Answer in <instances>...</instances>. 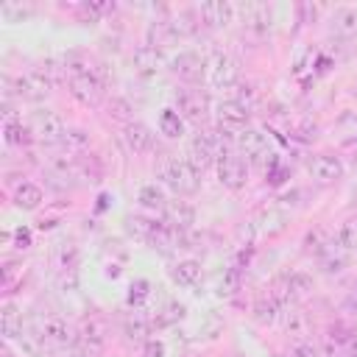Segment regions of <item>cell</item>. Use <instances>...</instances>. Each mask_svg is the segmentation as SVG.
Here are the masks:
<instances>
[{
  "mask_svg": "<svg viewBox=\"0 0 357 357\" xmlns=\"http://www.w3.org/2000/svg\"><path fill=\"white\" fill-rule=\"evenodd\" d=\"M156 173H159V178H162L176 195H195L198 187H201V173H198L187 159H178V156H173V153H162V156H159Z\"/></svg>",
  "mask_w": 357,
  "mask_h": 357,
  "instance_id": "cell-1",
  "label": "cell"
},
{
  "mask_svg": "<svg viewBox=\"0 0 357 357\" xmlns=\"http://www.w3.org/2000/svg\"><path fill=\"white\" fill-rule=\"evenodd\" d=\"M206 81L215 89H234L237 81H240V64H237V59L229 56V53H223V50L209 53V59H206Z\"/></svg>",
  "mask_w": 357,
  "mask_h": 357,
  "instance_id": "cell-2",
  "label": "cell"
},
{
  "mask_svg": "<svg viewBox=\"0 0 357 357\" xmlns=\"http://www.w3.org/2000/svg\"><path fill=\"white\" fill-rule=\"evenodd\" d=\"M220 142H223V137H215L212 131H198L190 142H187V162L198 170V173H204L206 167H212L215 162H218V156H220Z\"/></svg>",
  "mask_w": 357,
  "mask_h": 357,
  "instance_id": "cell-3",
  "label": "cell"
},
{
  "mask_svg": "<svg viewBox=\"0 0 357 357\" xmlns=\"http://www.w3.org/2000/svg\"><path fill=\"white\" fill-rule=\"evenodd\" d=\"M31 131H33V139H39L42 145H59L64 142L67 137V123L61 120L59 112L53 109H39L31 114Z\"/></svg>",
  "mask_w": 357,
  "mask_h": 357,
  "instance_id": "cell-4",
  "label": "cell"
},
{
  "mask_svg": "<svg viewBox=\"0 0 357 357\" xmlns=\"http://www.w3.org/2000/svg\"><path fill=\"white\" fill-rule=\"evenodd\" d=\"M33 332H36V335L45 340V346H50V349H64V346H70V343L78 337V332L67 324V318H61V315H56V312L36 318Z\"/></svg>",
  "mask_w": 357,
  "mask_h": 357,
  "instance_id": "cell-5",
  "label": "cell"
},
{
  "mask_svg": "<svg viewBox=\"0 0 357 357\" xmlns=\"http://www.w3.org/2000/svg\"><path fill=\"white\" fill-rule=\"evenodd\" d=\"M215 167H218V181H220L226 190L237 192V190L245 187V181H248V162H245L240 153L223 151V153L218 156Z\"/></svg>",
  "mask_w": 357,
  "mask_h": 357,
  "instance_id": "cell-6",
  "label": "cell"
},
{
  "mask_svg": "<svg viewBox=\"0 0 357 357\" xmlns=\"http://www.w3.org/2000/svg\"><path fill=\"white\" fill-rule=\"evenodd\" d=\"M176 106L181 120L192 123V126H204L209 117V98L201 89H181L176 92Z\"/></svg>",
  "mask_w": 357,
  "mask_h": 357,
  "instance_id": "cell-7",
  "label": "cell"
},
{
  "mask_svg": "<svg viewBox=\"0 0 357 357\" xmlns=\"http://www.w3.org/2000/svg\"><path fill=\"white\" fill-rule=\"evenodd\" d=\"M14 86H17V95L25 98V100H45V98L53 92V81H50L47 73H42L39 67L22 73V75L14 81Z\"/></svg>",
  "mask_w": 357,
  "mask_h": 357,
  "instance_id": "cell-8",
  "label": "cell"
},
{
  "mask_svg": "<svg viewBox=\"0 0 357 357\" xmlns=\"http://www.w3.org/2000/svg\"><path fill=\"white\" fill-rule=\"evenodd\" d=\"M67 86H70V95H73L81 106H86V109H98V106L103 103L106 84H103L100 78H92V75H86V78H70Z\"/></svg>",
  "mask_w": 357,
  "mask_h": 357,
  "instance_id": "cell-9",
  "label": "cell"
},
{
  "mask_svg": "<svg viewBox=\"0 0 357 357\" xmlns=\"http://www.w3.org/2000/svg\"><path fill=\"white\" fill-rule=\"evenodd\" d=\"M234 14H237V8L229 0H206L198 8V20L206 28H226L229 22H234Z\"/></svg>",
  "mask_w": 357,
  "mask_h": 357,
  "instance_id": "cell-10",
  "label": "cell"
},
{
  "mask_svg": "<svg viewBox=\"0 0 357 357\" xmlns=\"http://www.w3.org/2000/svg\"><path fill=\"white\" fill-rule=\"evenodd\" d=\"M307 170H310V176H312L318 184H335V181L343 178V162H340L337 156H332V153H318V156H312L310 165H307Z\"/></svg>",
  "mask_w": 357,
  "mask_h": 357,
  "instance_id": "cell-11",
  "label": "cell"
},
{
  "mask_svg": "<svg viewBox=\"0 0 357 357\" xmlns=\"http://www.w3.org/2000/svg\"><path fill=\"white\" fill-rule=\"evenodd\" d=\"M282 332L287 335V340H310L312 335V318L301 310V307H290L282 310Z\"/></svg>",
  "mask_w": 357,
  "mask_h": 357,
  "instance_id": "cell-12",
  "label": "cell"
},
{
  "mask_svg": "<svg viewBox=\"0 0 357 357\" xmlns=\"http://www.w3.org/2000/svg\"><path fill=\"white\" fill-rule=\"evenodd\" d=\"M123 142L134 156H145L153 151V131L145 123L131 120L128 126H123Z\"/></svg>",
  "mask_w": 357,
  "mask_h": 357,
  "instance_id": "cell-13",
  "label": "cell"
},
{
  "mask_svg": "<svg viewBox=\"0 0 357 357\" xmlns=\"http://www.w3.org/2000/svg\"><path fill=\"white\" fill-rule=\"evenodd\" d=\"M248 109H243L237 100H223L218 106V128L229 131V134H240L248 128Z\"/></svg>",
  "mask_w": 357,
  "mask_h": 357,
  "instance_id": "cell-14",
  "label": "cell"
},
{
  "mask_svg": "<svg viewBox=\"0 0 357 357\" xmlns=\"http://www.w3.org/2000/svg\"><path fill=\"white\" fill-rule=\"evenodd\" d=\"M243 28L257 39L271 33V8L265 3H245L243 6Z\"/></svg>",
  "mask_w": 357,
  "mask_h": 357,
  "instance_id": "cell-15",
  "label": "cell"
},
{
  "mask_svg": "<svg viewBox=\"0 0 357 357\" xmlns=\"http://www.w3.org/2000/svg\"><path fill=\"white\" fill-rule=\"evenodd\" d=\"M237 148H240V156H245V162H265L268 153V139L262 131L257 128H245L237 134Z\"/></svg>",
  "mask_w": 357,
  "mask_h": 357,
  "instance_id": "cell-16",
  "label": "cell"
},
{
  "mask_svg": "<svg viewBox=\"0 0 357 357\" xmlns=\"http://www.w3.org/2000/svg\"><path fill=\"white\" fill-rule=\"evenodd\" d=\"M106 337H109V324L100 318V315H89L84 318L81 329H78V343L92 349V351H100L106 346Z\"/></svg>",
  "mask_w": 357,
  "mask_h": 357,
  "instance_id": "cell-17",
  "label": "cell"
},
{
  "mask_svg": "<svg viewBox=\"0 0 357 357\" xmlns=\"http://www.w3.org/2000/svg\"><path fill=\"white\" fill-rule=\"evenodd\" d=\"M170 70L184 81H198L201 75H206V59H201V53H195V50H181L173 59Z\"/></svg>",
  "mask_w": 357,
  "mask_h": 357,
  "instance_id": "cell-18",
  "label": "cell"
},
{
  "mask_svg": "<svg viewBox=\"0 0 357 357\" xmlns=\"http://www.w3.org/2000/svg\"><path fill=\"white\" fill-rule=\"evenodd\" d=\"M251 318L259 324V326H273L279 318H282V304L273 298V293H259L254 307H251Z\"/></svg>",
  "mask_w": 357,
  "mask_h": 357,
  "instance_id": "cell-19",
  "label": "cell"
},
{
  "mask_svg": "<svg viewBox=\"0 0 357 357\" xmlns=\"http://www.w3.org/2000/svg\"><path fill=\"white\" fill-rule=\"evenodd\" d=\"M282 284H284V296L290 301H307L315 293V279L310 273H304V271H296V273L284 276Z\"/></svg>",
  "mask_w": 357,
  "mask_h": 357,
  "instance_id": "cell-20",
  "label": "cell"
},
{
  "mask_svg": "<svg viewBox=\"0 0 357 357\" xmlns=\"http://www.w3.org/2000/svg\"><path fill=\"white\" fill-rule=\"evenodd\" d=\"M123 335H126V340L128 343H134V346H145L151 337V324H148V318L142 315V312H128L126 318H123Z\"/></svg>",
  "mask_w": 357,
  "mask_h": 357,
  "instance_id": "cell-21",
  "label": "cell"
},
{
  "mask_svg": "<svg viewBox=\"0 0 357 357\" xmlns=\"http://www.w3.org/2000/svg\"><path fill=\"white\" fill-rule=\"evenodd\" d=\"M332 31L343 39H357V8L343 6L332 14Z\"/></svg>",
  "mask_w": 357,
  "mask_h": 357,
  "instance_id": "cell-22",
  "label": "cell"
},
{
  "mask_svg": "<svg viewBox=\"0 0 357 357\" xmlns=\"http://www.w3.org/2000/svg\"><path fill=\"white\" fill-rule=\"evenodd\" d=\"M42 201H45V192H42L39 184H33V181H22V184H17V190H14V206L31 212V209H39Z\"/></svg>",
  "mask_w": 357,
  "mask_h": 357,
  "instance_id": "cell-23",
  "label": "cell"
},
{
  "mask_svg": "<svg viewBox=\"0 0 357 357\" xmlns=\"http://www.w3.org/2000/svg\"><path fill=\"white\" fill-rule=\"evenodd\" d=\"M0 329H3V335L8 340H14V337L22 335V310L14 301H6L0 307Z\"/></svg>",
  "mask_w": 357,
  "mask_h": 357,
  "instance_id": "cell-24",
  "label": "cell"
},
{
  "mask_svg": "<svg viewBox=\"0 0 357 357\" xmlns=\"http://www.w3.org/2000/svg\"><path fill=\"white\" fill-rule=\"evenodd\" d=\"M165 215H167V223L176 226V229H181V231L195 223V209L187 201H167Z\"/></svg>",
  "mask_w": 357,
  "mask_h": 357,
  "instance_id": "cell-25",
  "label": "cell"
},
{
  "mask_svg": "<svg viewBox=\"0 0 357 357\" xmlns=\"http://www.w3.org/2000/svg\"><path fill=\"white\" fill-rule=\"evenodd\" d=\"M3 139H6L8 145H14V148H25V145L33 142V131H31V126H25L22 120H6V126H3Z\"/></svg>",
  "mask_w": 357,
  "mask_h": 357,
  "instance_id": "cell-26",
  "label": "cell"
},
{
  "mask_svg": "<svg viewBox=\"0 0 357 357\" xmlns=\"http://www.w3.org/2000/svg\"><path fill=\"white\" fill-rule=\"evenodd\" d=\"M173 279H176L181 287H195L198 279H201V262H198V259H181V262L173 268Z\"/></svg>",
  "mask_w": 357,
  "mask_h": 357,
  "instance_id": "cell-27",
  "label": "cell"
},
{
  "mask_svg": "<svg viewBox=\"0 0 357 357\" xmlns=\"http://www.w3.org/2000/svg\"><path fill=\"white\" fill-rule=\"evenodd\" d=\"M159 131H162L167 139H178V137L184 134V120H181V114H178L176 109H165V112L159 114Z\"/></svg>",
  "mask_w": 357,
  "mask_h": 357,
  "instance_id": "cell-28",
  "label": "cell"
},
{
  "mask_svg": "<svg viewBox=\"0 0 357 357\" xmlns=\"http://www.w3.org/2000/svg\"><path fill=\"white\" fill-rule=\"evenodd\" d=\"M137 201H139V206H142V209H153V212L167 206L165 190H162V187H156V184H145V187H139Z\"/></svg>",
  "mask_w": 357,
  "mask_h": 357,
  "instance_id": "cell-29",
  "label": "cell"
},
{
  "mask_svg": "<svg viewBox=\"0 0 357 357\" xmlns=\"http://www.w3.org/2000/svg\"><path fill=\"white\" fill-rule=\"evenodd\" d=\"M50 170L53 173H59V176H75L78 170H81V159L73 153V151H67V153H59V156H53L50 159Z\"/></svg>",
  "mask_w": 357,
  "mask_h": 357,
  "instance_id": "cell-30",
  "label": "cell"
},
{
  "mask_svg": "<svg viewBox=\"0 0 357 357\" xmlns=\"http://www.w3.org/2000/svg\"><path fill=\"white\" fill-rule=\"evenodd\" d=\"M335 243L340 248H346V251H354L357 248V218L340 223V229L335 231Z\"/></svg>",
  "mask_w": 357,
  "mask_h": 357,
  "instance_id": "cell-31",
  "label": "cell"
},
{
  "mask_svg": "<svg viewBox=\"0 0 357 357\" xmlns=\"http://www.w3.org/2000/svg\"><path fill=\"white\" fill-rule=\"evenodd\" d=\"M134 61H137V67H139L142 73H153V70H159L162 56L156 53V47H139L137 56H134Z\"/></svg>",
  "mask_w": 357,
  "mask_h": 357,
  "instance_id": "cell-32",
  "label": "cell"
},
{
  "mask_svg": "<svg viewBox=\"0 0 357 357\" xmlns=\"http://www.w3.org/2000/svg\"><path fill=\"white\" fill-rule=\"evenodd\" d=\"M109 117H114V120H120L123 126H128V123H131V106H128V100L112 98V100H109Z\"/></svg>",
  "mask_w": 357,
  "mask_h": 357,
  "instance_id": "cell-33",
  "label": "cell"
},
{
  "mask_svg": "<svg viewBox=\"0 0 357 357\" xmlns=\"http://www.w3.org/2000/svg\"><path fill=\"white\" fill-rule=\"evenodd\" d=\"M237 290H240V271H237V268H229V271L223 273L220 284H218V293H220V296H234Z\"/></svg>",
  "mask_w": 357,
  "mask_h": 357,
  "instance_id": "cell-34",
  "label": "cell"
},
{
  "mask_svg": "<svg viewBox=\"0 0 357 357\" xmlns=\"http://www.w3.org/2000/svg\"><path fill=\"white\" fill-rule=\"evenodd\" d=\"M0 14H3L6 22H22L31 14V8L28 6H20V3H3L0 6Z\"/></svg>",
  "mask_w": 357,
  "mask_h": 357,
  "instance_id": "cell-35",
  "label": "cell"
},
{
  "mask_svg": "<svg viewBox=\"0 0 357 357\" xmlns=\"http://www.w3.org/2000/svg\"><path fill=\"white\" fill-rule=\"evenodd\" d=\"M148 293H151V284L145 282V279H137V282H131V287H128V304L131 307H139L145 298H148Z\"/></svg>",
  "mask_w": 357,
  "mask_h": 357,
  "instance_id": "cell-36",
  "label": "cell"
},
{
  "mask_svg": "<svg viewBox=\"0 0 357 357\" xmlns=\"http://www.w3.org/2000/svg\"><path fill=\"white\" fill-rule=\"evenodd\" d=\"M287 357H318V351H315L312 340H290Z\"/></svg>",
  "mask_w": 357,
  "mask_h": 357,
  "instance_id": "cell-37",
  "label": "cell"
},
{
  "mask_svg": "<svg viewBox=\"0 0 357 357\" xmlns=\"http://www.w3.org/2000/svg\"><path fill=\"white\" fill-rule=\"evenodd\" d=\"M64 142H67V145L73 148V153H75L78 148H86V145H89V134H86L84 128H67Z\"/></svg>",
  "mask_w": 357,
  "mask_h": 357,
  "instance_id": "cell-38",
  "label": "cell"
},
{
  "mask_svg": "<svg viewBox=\"0 0 357 357\" xmlns=\"http://www.w3.org/2000/svg\"><path fill=\"white\" fill-rule=\"evenodd\" d=\"M142 357H165V343L151 337V340L142 346Z\"/></svg>",
  "mask_w": 357,
  "mask_h": 357,
  "instance_id": "cell-39",
  "label": "cell"
},
{
  "mask_svg": "<svg viewBox=\"0 0 357 357\" xmlns=\"http://www.w3.org/2000/svg\"><path fill=\"white\" fill-rule=\"evenodd\" d=\"M14 243H17V248H31V231L28 229H17Z\"/></svg>",
  "mask_w": 357,
  "mask_h": 357,
  "instance_id": "cell-40",
  "label": "cell"
},
{
  "mask_svg": "<svg viewBox=\"0 0 357 357\" xmlns=\"http://www.w3.org/2000/svg\"><path fill=\"white\" fill-rule=\"evenodd\" d=\"M346 357H357V329H351V335L346 340Z\"/></svg>",
  "mask_w": 357,
  "mask_h": 357,
  "instance_id": "cell-41",
  "label": "cell"
},
{
  "mask_svg": "<svg viewBox=\"0 0 357 357\" xmlns=\"http://www.w3.org/2000/svg\"><path fill=\"white\" fill-rule=\"evenodd\" d=\"M70 357H98V351H92V349H86V346H75L73 351H70Z\"/></svg>",
  "mask_w": 357,
  "mask_h": 357,
  "instance_id": "cell-42",
  "label": "cell"
},
{
  "mask_svg": "<svg viewBox=\"0 0 357 357\" xmlns=\"http://www.w3.org/2000/svg\"><path fill=\"white\" fill-rule=\"evenodd\" d=\"M0 357H14V354H11L8 349H3V354H0Z\"/></svg>",
  "mask_w": 357,
  "mask_h": 357,
  "instance_id": "cell-43",
  "label": "cell"
},
{
  "mask_svg": "<svg viewBox=\"0 0 357 357\" xmlns=\"http://www.w3.org/2000/svg\"><path fill=\"white\" fill-rule=\"evenodd\" d=\"M354 296H357V282H354Z\"/></svg>",
  "mask_w": 357,
  "mask_h": 357,
  "instance_id": "cell-44",
  "label": "cell"
}]
</instances>
